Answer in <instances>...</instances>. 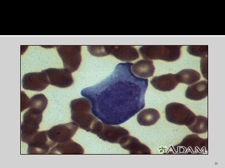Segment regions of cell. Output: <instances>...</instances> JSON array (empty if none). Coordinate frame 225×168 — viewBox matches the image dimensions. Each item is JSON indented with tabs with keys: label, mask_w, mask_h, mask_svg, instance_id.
I'll return each mask as SVG.
<instances>
[{
	"label": "cell",
	"mask_w": 225,
	"mask_h": 168,
	"mask_svg": "<svg viewBox=\"0 0 225 168\" xmlns=\"http://www.w3.org/2000/svg\"><path fill=\"white\" fill-rule=\"evenodd\" d=\"M132 64L118 63L105 79L81 91L90 101L93 114L105 124H121L144 107L148 80L134 75Z\"/></svg>",
	"instance_id": "cell-1"
},
{
	"label": "cell",
	"mask_w": 225,
	"mask_h": 168,
	"mask_svg": "<svg viewBox=\"0 0 225 168\" xmlns=\"http://www.w3.org/2000/svg\"><path fill=\"white\" fill-rule=\"evenodd\" d=\"M71 119L78 127L90 132L94 123L98 119L92 113L90 101L82 97L72 100L70 104Z\"/></svg>",
	"instance_id": "cell-2"
},
{
	"label": "cell",
	"mask_w": 225,
	"mask_h": 168,
	"mask_svg": "<svg viewBox=\"0 0 225 168\" xmlns=\"http://www.w3.org/2000/svg\"><path fill=\"white\" fill-rule=\"evenodd\" d=\"M182 46L179 45H148L139 49L142 57L146 59L162 60L168 62L178 59Z\"/></svg>",
	"instance_id": "cell-3"
},
{
	"label": "cell",
	"mask_w": 225,
	"mask_h": 168,
	"mask_svg": "<svg viewBox=\"0 0 225 168\" xmlns=\"http://www.w3.org/2000/svg\"><path fill=\"white\" fill-rule=\"evenodd\" d=\"M43 111L30 108L23 114L21 125L22 141L27 144L38 132L42 119Z\"/></svg>",
	"instance_id": "cell-4"
},
{
	"label": "cell",
	"mask_w": 225,
	"mask_h": 168,
	"mask_svg": "<svg viewBox=\"0 0 225 168\" xmlns=\"http://www.w3.org/2000/svg\"><path fill=\"white\" fill-rule=\"evenodd\" d=\"M90 132L104 141L119 144L124 137L129 135L124 128L105 124L99 119L93 125Z\"/></svg>",
	"instance_id": "cell-5"
},
{
	"label": "cell",
	"mask_w": 225,
	"mask_h": 168,
	"mask_svg": "<svg viewBox=\"0 0 225 168\" xmlns=\"http://www.w3.org/2000/svg\"><path fill=\"white\" fill-rule=\"evenodd\" d=\"M167 120L178 125L190 124L196 115L185 105L179 103L172 102L167 104L165 109Z\"/></svg>",
	"instance_id": "cell-6"
},
{
	"label": "cell",
	"mask_w": 225,
	"mask_h": 168,
	"mask_svg": "<svg viewBox=\"0 0 225 168\" xmlns=\"http://www.w3.org/2000/svg\"><path fill=\"white\" fill-rule=\"evenodd\" d=\"M81 48L80 45H60L57 47L64 68L71 73L77 70L80 65Z\"/></svg>",
	"instance_id": "cell-7"
},
{
	"label": "cell",
	"mask_w": 225,
	"mask_h": 168,
	"mask_svg": "<svg viewBox=\"0 0 225 168\" xmlns=\"http://www.w3.org/2000/svg\"><path fill=\"white\" fill-rule=\"evenodd\" d=\"M78 126L74 122L55 125L48 131L49 138L56 144L68 141L75 134Z\"/></svg>",
	"instance_id": "cell-8"
},
{
	"label": "cell",
	"mask_w": 225,
	"mask_h": 168,
	"mask_svg": "<svg viewBox=\"0 0 225 168\" xmlns=\"http://www.w3.org/2000/svg\"><path fill=\"white\" fill-rule=\"evenodd\" d=\"M48 131L38 132L28 143V153L30 154H44L56 144L48 137Z\"/></svg>",
	"instance_id": "cell-9"
},
{
	"label": "cell",
	"mask_w": 225,
	"mask_h": 168,
	"mask_svg": "<svg viewBox=\"0 0 225 168\" xmlns=\"http://www.w3.org/2000/svg\"><path fill=\"white\" fill-rule=\"evenodd\" d=\"M43 71L47 75L50 84L62 88L70 86L74 82L71 73L67 69L50 68Z\"/></svg>",
	"instance_id": "cell-10"
},
{
	"label": "cell",
	"mask_w": 225,
	"mask_h": 168,
	"mask_svg": "<svg viewBox=\"0 0 225 168\" xmlns=\"http://www.w3.org/2000/svg\"><path fill=\"white\" fill-rule=\"evenodd\" d=\"M22 84L25 89L39 91L45 89L50 83L47 75L42 71L25 74L22 79Z\"/></svg>",
	"instance_id": "cell-11"
},
{
	"label": "cell",
	"mask_w": 225,
	"mask_h": 168,
	"mask_svg": "<svg viewBox=\"0 0 225 168\" xmlns=\"http://www.w3.org/2000/svg\"><path fill=\"white\" fill-rule=\"evenodd\" d=\"M106 55L111 54L122 61H130L138 58L137 49L131 45H104Z\"/></svg>",
	"instance_id": "cell-12"
},
{
	"label": "cell",
	"mask_w": 225,
	"mask_h": 168,
	"mask_svg": "<svg viewBox=\"0 0 225 168\" xmlns=\"http://www.w3.org/2000/svg\"><path fill=\"white\" fill-rule=\"evenodd\" d=\"M179 83L176 74L172 73L155 76L150 81L151 84L155 88L163 91L172 90Z\"/></svg>",
	"instance_id": "cell-13"
},
{
	"label": "cell",
	"mask_w": 225,
	"mask_h": 168,
	"mask_svg": "<svg viewBox=\"0 0 225 168\" xmlns=\"http://www.w3.org/2000/svg\"><path fill=\"white\" fill-rule=\"evenodd\" d=\"M119 144L123 149L128 151L130 154H149L150 149L142 143L137 138L129 135L124 137Z\"/></svg>",
	"instance_id": "cell-14"
},
{
	"label": "cell",
	"mask_w": 225,
	"mask_h": 168,
	"mask_svg": "<svg viewBox=\"0 0 225 168\" xmlns=\"http://www.w3.org/2000/svg\"><path fill=\"white\" fill-rule=\"evenodd\" d=\"M84 150L79 144L71 139L63 142L59 143L53 147L49 154H82Z\"/></svg>",
	"instance_id": "cell-15"
},
{
	"label": "cell",
	"mask_w": 225,
	"mask_h": 168,
	"mask_svg": "<svg viewBox=\"0 0 225 168\" xmlns=\"http://www.w3.org/2000/svg\"><path fill=\"white\" fill-rule=\"evenodd\" d=\"M186 97L198 100L206 97L208 95V82L201 81L188 86L185 91Z\"/></svg>",
	"instance_id": "cell-16"
},
{
	"label": "cell",
	"mask_w": 225,
	"mask_h": 168,
	"mask_svg": "<svg viewBox=\"0 0 225 168\" xmlns=\"http://www.w3.org/2000/svg\"><path fill=\"white\" fill-rule=\"evenodd\" d=\"M131 68L133 74L145 78L152 76L155 70L153 61L146 59L140 60L132 64Z\"/></svg>",
	"instance_id": "cell-17"
},
{
	"label": "cell",
	"mask_w": 225,
	"mask_h": 168,
	"mask_svg": "<svg viewBox=\"0 0 225 168\" xmlns=\"http://www.w3.org/2000/svg\"><path fill=\"white\" fill-rule=\"evenodd\" d=\"M208 140L200 138L196 134L189 135L187 136L183 139L182 142L178 145L182 147L183 148H185L187 151L190 149V150L193 151L201 152L202 149L207 146Z\"/></svg>",
	"instance_id": "cell-18"
},
{
	"label": "cell",
	"mask_w": 225,
	"mask_h": 168,
	"mask_svg": "<svg viewBox=\"0 0 225 168\" xmlns=\"http://www.w3.org/2000/svg\"><path fill=\"white\" fill-rule=\"evenodd\" d=\"M160 118L158 111L152 108L144 109L138 114L137 120L141 125L150 126L155 124Z\"/></svg>",
	"instance_id": "cell-19"
},
{
	"label": "cell",
	"mask_w": 225,
	"mask_h": 168,
	"mask_svg": "<svg viewBox=\"0 0 225 168\" xmlns=\"http://www.w3.org/2000/svg\"><path fill=\"white\" fill-rule=\"evenodd\" d=\"M179 82L190 85L199 80L201 76L197 71L192 69H184L176 74Z\"/></svg>",
	"instance_id": "cell-20"
},
{
	"label": "cell",
	"mask_w": 225,
	"mask_h": 168,
	"mask_svg": "<svg viewBox=\"0 0 225 168\" xmlns=\"http://www.w3.org/2000/svg\"><path fill=\"white\" fill-rule=\"evenodd\" d=\"M187 126L193 133H205L208 131V119L203 116L196 115L192 122Z\"/></svg>",
	"instance_id": "cell-21"
},
{
	"label": "cell",
	"mask_w": 225,
	"mask_h": 168,
	"mask_svg": "<svg viewBox=\"0 0 225 168\" xmlns=\"http://www.w3.org/2000/svg\"><path fill=\"white\" fill-rule=\"evenodd\" d=\"M48 99L42 94L35 95L29 99V108H34L43 111L47 107Z\"/></svg>",
	"instance_id": "cell-22"
},
{
	"label": "cell",
	"mask_w": 225,
	"mask_h": 168,
	"mask_svg": "<svg viewBox=\"0 0 225 168\" xmlns=\"http://www.w3.org/2000/svg\"><path fill=\"white\" fill-rule=\"evenodd\" d=\"M187 51L191 55L199 57H203L208 55V46H189L187 48Z\"/></svg>",
	"instance_id": "cell-23"
},
{
	"label": "cell",
	"mask_w": 225,
	"mask_h": 168,
	"mask_svg": "<svg viewBox=\"0 0 225 168\" xmlns=\"http://www.w3.org/2000/svg\"><path fill=\"white\" fill-rule=\"evenodd\" d=\"M21 112L29 108V99L23 91L21 92Z\"/></svg>",
	"instance_id": "cell-24"
}]
</instances>
